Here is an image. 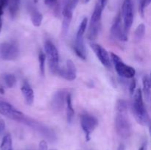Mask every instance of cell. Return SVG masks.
<instances>
[{
  "label": "cell",
  "instance_id": "obj_11",
  "mask_svg": "<svg viewBox=\"0 0 151 150\" xmlns=\"http://www.w3.org/2000/svg\"><path fill=\"white\" fill-rule=\"evenodd\" d=\"M90 46L94 51V54H96L98 60L100 63L106 68H110L111 66V61L109 52L106 51L105 48H103L100 44H95V43H91Z\"/></svg>",
  "mask_w": 151,
  "mask_h": 150
},
{
  "label": "cell",
  "instance_id": "obj_40",
  "mask_svg": "<svg viewBox=\"0 0 151 150\" xmlns=\"http://www.w3.org/2000/svg\"><path fill=\"white\" fill-rule=\"evenodd\" d=\"M52 150H55V149H52Z\"/></svg>",
  "mask_w": 151,
  "mask_h": 150
},
{
  "label": "cell",
  "instance_id": "obj_6",
  "mask_svg": "<svg viewBox=\"0 0 151 150\" xmlns=\"http://www.w3.org/2000/svg\"><path fill=\"white\" fill-rule=\"evenodd\" d=\"M0 54L4 60H14L20 54L19 43L16 41H9L3 43L0 47Z\"/></svg>",
  "mask_w": 151,
  "mask_h": 150
},
{
  "label": "cell",
  "instance_id": "obj_30",
  "mask_svg": "<svg viewBox=\"0 0 151 150\" xmlns=\"http://www.w3.org/2000/svg\"><path fill=\"white\" fill-rule=\"evenodd\" d=\"M57 1L58 0H44V3L46 5L49 6V7H52L56 4Z\"/></svg>",
  "mask_w": 151,
  "mask_h": 150
},
{
  "label": "cell",
  "instance_id": "obj_33",
  "mask_svg": "<svg viewBox=\"0 0 151 150\" xmlns=\"http://www.w3.org/2000/svg\"><path fill=\"white\" fill-rule=\"evenodd\" d=\"M78 1H79V0H71V4H72L73 9H75L77 7V5L78 4Z\"/></svg>",
  "mask_w": 151,
  "mask_h": 150
},
{
  "label": "cell",
  "instance_id": "obj_35",
  "mask_svg": "<svg viewBox=\"0 0 151 150\" xmlns=\"http://www.w3.org/2000/svg\"><path fill=\"white\" fill-rule=\"evenodd\" d=\"M139 150H147V145H146V144H144L143 145H142V146L140 147Z\"/></svg>",
  "mask_w": 151,
  "mask_h": 150
},
{
  "label": "cell",
  "instance_id": "obj_24",
  "mask_svg": "<svg viewBox=\"0 0 151 150\" xmlns=\"http://www.w3.org/2000/svg\"><path fill=\"white\" fill-rule=\"evenodd\" d=\"M46 55L43 51H41L38 54V61H39V69L41 75L44 76L45 74V62Z\"/></svg>",
  "mask_w": 151,
  "mask_h": 150
},
{
  "label": "cell",
  "instance_id": "obj_5",
  "mask_svg": "<svg viewBox=\"0 0 151 150\" xmlns=\"http://www.w3.org/2000/svg\"><path fill=\"white\" fill-rule=\"evenodd\" d=\"M110 55L111 60H112L114 65L115 70L119 76L124 78H127V79L134 77L136 74V71L134 68L125 64L117 54L111 52Z\"/></svg>",
  "mask_w": 151,
  "mask_h": 150
},
{
  "label": "cell",
  "instance_id": "obj_4",
  "mask_svg": "<svg viewBox=\"0 0 151 150\" xmlns=\"http://www.w3.org/2000/svg\"><path fill=\"white\" fill-rule=\"evenodd\" d=\"M103 10V9L100 7L98 3H97L90 20L89 29L88 32V39L90 41H94L100 33Z\"/></svg>",
  "mask_w": 151,
  "mask_h": 150
},
{
  "label": "cell",
  "instance_id": "obj_25",
  "mask_svg": "<svg viewBox=\"0 0 151 150\" xmlns=\"http://www.w3.org/2000/svg\"><path fill=\"white\" fill-rule=\"evenodd\" d=\"M128 110V104L123 99L118 100L116 102V111H126Z\"/></svg>",
  "mask_w": 151,
  "mask_h": 150
},
{
  "label": "cell",
  "instance_id": "obj_10",
  "mask_svg": "<svg viewBox=\"0 0 151 150\" xmlns=\"http://www.w3.org/2000/svg\"><path fill=\"white\" fill-rule=\"evenodd\" d=\"M72 13H73V7L71 4V0H66L64 6H63V23H62V35H66L69 32V26L72 19Z\"/></svg>",
  "mask_w": 151,
  "mask_h": 150
},
{
  "label": "cell",
  "instance_id": "obj_12",
  "mask_svg": "<svg viewBox=\"0 0 151 150\" xmlns=\"http://www.w3.org/2000/svg\"><path fill=\"white\" fill-rule=\"evenodd\" d=\"M68 93L65 90L56 91L51 99V107L54 111L60 112L66 104V97Z\"/></svg>",
  "mask_w": 151,
  "mask_h": 150
},
{
  "label": "cell",
  "instance_id": "obj_26",
  "mask_svg": "<svg viewBox=\"0 0 151 150\" xmlns=\"http://www.w3.org/2000/svg\"><path fill=\"white\" fill-rule=\"evenodd\" d=\"M150 2L151 0H139V12L142 17L144 16L145 10L146 7H148Z\"/></svg>",
  "mask_w": 151,
  "mask_h": 150
},
{
  "label": "cell",
  "instance_id": "obj_17",
  "mask_svg": "<svg viewBox=\"0 0 151 150\" xmlns=\"http://www.w3.org/2000/svg\"><path fill=\"white\" fill-rule=\"evenodd\" d=\"M66 110L67 122L69 124H72L73 122L74 117H75V110H74L73 105H72V94L69 93H68L66 97Z\"/></svg>",
  "mask_w": 151,
  "mask_h": 150
},
{
  "label": "cell",
  "instance_id": "obj_38",
  "mask_svg": "<svg viewBox=\"0 0 151 150\" xmlns=\"http://www.w3.org/2000/svg\"><path fill=\"white\" fill-rule=\"evenodd\" d=\"M89 0H84V3H88Z\"/></svg>",
  "mask_w": 151,
  "mask_h": 150
},
{
  "label": "cell",
  "instance_id": "obj_1",
  "mask_svg": "<svg viewBox=\"0 0 151 150\" xmlns=\"http://www.w3.org/2000/svg\"><path fill=\"white\" fill-rule=\"evenodd\" d=\"M133 95L132 110L136 120L142 126H148L150 121V116L145 107L142 91L140 88H137Z\"/></svg>",
  "mask_w": 151,
  "mask_h": 150
},
{
  "label": "cell",
  "instance_id": "obj_2",
  "mask_svg": "<svg viewBox=\"0 0 151 150\" xmlns=\"http://www.w3.org/2000/svg\"><path fill=\"white\" fill-rule=\"evenodd\" d=\"M127 111H116L115 117V129L120 138L127 139L132 134V126L128 117Z\"/></svg>",
  "mask_w": 151,
  "mask_h": 150
},
{
  "label": "cell",
  "instance_id": "obj_16",
  "mask_svg": "<svg viewBox=\"0 0 151 150\" xmlns=\"http://www.w3.org/2000/svg\"><path fill=\"white\" fill-rule=\"evenodd\" d=\"M73 49L77 56L83 60L86 58L85 45H84L83 38H75V42L73 45Z\"/></svg>",
  "mask_w": 151,
  "mask_h": 150
},
{
  "label": "cell",
  "instance_id": "obj_22",
  "mask_svg": "<svg viewBox=\"0 0 151 150\" xmlns=\"http://www.w3.org/2000/svg\"><path fill=\"white\" fill-rule=\"evenodd\" d=\"M87 24H88V19L85 17L83 19L81 24H80L78 32H77L76 38H83V35L85 34L86 30Z\"/></svg>",
  "mask_w": 151,
  "mask_h": 150
},
{
  "label": "cell",
  "instance_id": "obj_27",
  "mask_svg": "<svg viewBox=\"0 0 151 150\" xmlns=\"http://www.w3.org/2000/svg\"><path fill=\"white\" fill-rule=\"evenodd\" d=\"M9 0H0V19H1V16L4 13V10L8 4Z\"/></svg>",
  "mask_w": 151,
  "mask_h": 150
},
{
  "label": "cell",
  "instance_id": "obj_29",
  "mask_svg": "<svg viewBox=\"0 0 151 150\" xmlns=\"http://www.w3.org/2000/svg\"><path fill=\"white\" fill-rule=\"evenodd\" d=\"M38 150H48V144L45 140L40 141L38 144Z\"/></svg>",
  "mask_w": 151,
  "mask_h": 150
},
{
  "label": "cell",
  "instance_id": "obj_36",
  "mask_svg": "<svg viewBox=\"0 0 151 150\" xmlns=\"http://www.w3.org/2000/svg\"><path fill=\"white\" fill-rule=\"evenodd\" d=\"M0 94H4V90L2 87H0Z\"/></svg>",
  "mask_w": 151,
  "mask_h": 150
},
{
  "label": "cell",
  "instance_id": "obj_21",
  "mask_svg": "<svg viewBox=\"0 0 151 150\" xmlns=\"http://www.w3.org/2000/svg\"><path fill=\"white\" fill-rule=\"evenodd\" d=\"M12 149V137L10 134H6L2 138L0 150H10Z\"/></svg>",
  "mask_w": 151,
  "mask_h": 150
},
{
  "label": "cell",
  "instance_id": "obj_13",
  "mask_svg": "<svg viewBox=\"0 0 151 150\" xmlns=\"http://www.w3.org/2000/svg\"><path fill=\"white\" fill-rule=\"evenodd\" d=\"M111 33L114 38L119 40L121 41H128V35L124 31L123 27L122 26V19L121 15L119 14L116 16L114 22L112 24L111 28Z\"/></svg>",
  "mask_w": 151,
  "mask_h": 150
},
{
  "label": "cell",
  "instance_id": "obj_23",
  "mask_svg": "<svg viewBox=\"0 0 151 150\" xmlns=\"http://www.w3.org/2000/svg\"><path fill=\"white\" fill-rule=\"evenodd\" d=\"M145 34V26L144 24H140L137 27L135 30V33H134L136 41L137 42H139L144 38Z\"/></svg>",
  "mask_w": 151,
  "mask_h": 150
},
{
  "label": "cell",
  "instance_id": "obj_28",
  "mask_svg": "<svg viewBox=\"0 0 151 150\" xmlns=\"http://www.w3.org/2000/svg\"><path fill=\"white\" fill-rule=\"evenodd\" d=\"M136 87H137V81H136L135 79H132V81L131 82V84H130V87H129V91L130 94L131 95L134 94L136 91Z\"/></svg>",
  "mask_w": 151,
  "mask_h": 150
},
{
  "label": "cell",
  "instance_id": "obj_19",
  "mask_svg": "<svg viewBox=\"0 0 151 150\" xmlns=\"http://www.w3.org/2000/svg\"><path fill=\"white\" fill-rule=\"evenodd\" d=\"M43 21V15L37 10H34L31 13V21L32 24L36 27H38L41 25Z\"/></svg>",
  "mask_w": 151,
  "mask_h": 150
},
{
  "label": "cell",
  "instance_id": "obj_15",
  "mask_svg": "<svg viewBox=\"0 0 151 150\" xmlns=\"http://www.w3.org/2000/svg\"><path fill=\"white\" fill-rule=\"evenodd\" d=\"M21 91L23 94L26 104L27 105H32L34 102L35 94H34L33 90L28 84V82H24L23 85L21 87Z\"/></svg>",
  "mask_w": 151,
  "mask_h": 150
},
{
  "label": "cell",
  "instance_id": "obj_18",
  "mask_svg": "<svg viewBox=\"0 0 151 150\" xmlns=\"http://www.w3.org/2000/svg\"><path fill=\"white\" fill-rule=\"evenodd\" d=\"M142 85H143V94L147 101H150V94H151V85L150 76L145 74L142 77Z\"/></svg>",
  "mask_w": 151,
  "mask_h": 150
},
{
  "label": "cell",
  "instance_id": "obj_34",
  "mask_svg": "<svg viewBox=\"0 0 151 150\" xmlns=\"http://www.w3.org/2000/svg\"><path fill=\"white\" fill-rule=\"evenodd\" d=\"M117 150H126V147H125V144L121 143V144L119 145V146H118Z\"/></svg>",
  "mask_w": 151,
  "mask_h": 150
},
{
  "label": "cell",
  "instance_id": "obj_39",
  "mask_svg": "<svg viewBox=\"0 0 151 150\" xmlns=\"http://www.w3.org/2000/svg\"><path fill=\"white\" fill-rule=\"evenodd\" d=\"M10 150H13V149H10Z\"/></svg>",
  "mask_w": 151,
  "mask_h": 150
},
{
  "label": "cell",
  "instance_id": "obj_9",
  "mask_svg": "<svg viewBox=\"0 0 151 150\" xmlns=\"http://www.w3.org/2000/svg\"><path fill=\"white\" fill-rule=\"evenodd\" d=\"M0 114L19 123H21L25 116L22 112L15 108L11 104L1 99H0Z\"/></svg>",
  "mask_w": 151,
  "mask_h": 150
},
{
  "label": "cell",
  "instance_id": "obj_3",
  "mask_svg": "<svg viewBox=\"0 0 151 150\" xmlns=\"http://www.w3.org/2000/svg\"><path fill=\"white\" fill-rule=\"evenodd\" d=\"M46 58L48 60L49 67L52 73L57 74L60 69L59 66V53L55 44L50 40L44 43Z\"/></svg>",
  "mask_w": 151,
  "mask_h": 150
},
{
  "label": "cell",
  "instance_id": "obj_14",
  "mask_svg": "<svg viewBox=\"0 0 151 150\" xmlns=\"http://www.w3.org/2000/svg\"><path fill=\"white\" fill-rule=\"evenodd\" d=\"M58 74L68 81H73L77 77V69L72 60H67L66 68H60Z\"/></svg>",
  "mask_w": 151,
  "mask_h": 150
},
{
  "label": "cell",
  "instance_id": "obj_7",
  "mask_svg": "<svg viewBox=\"0 0 151 150\" xmlns=\"http://www.w3.org/2000/svg\"><path fill=\"white\" fill-rule=\"evenodd\" d=\"M122 16L123 19V29L128 35L134 21V7L132 0H124L122 7Z\"/></svg>",
  "mask_w": 151,
  "mask_h": 150
},
{
  "label": "cell",
  "instance_id": "obj_37",
  "mask_svg": "<svg viewBox=\"0 0 151 150\" xmlns=\"http://www.w3.org/2000/svg\"><path fill=\"white\" fill-rule=\"evenodd\" d=\"M1 28H2V20H1V19H0V33H1Z\"/></svg>",
  "mask_w": 151,
  "mask_h": 150
},
{
  "label": "cell",
  "instance_id": "obj_31",
  "mask_svg": "<svg viewBox=\"0 0 151 150\" xmlns=\"http://www.w3.org/2000/svg\"><path fill=\"white\" fill-rule=\"evenodd\" d=\"M5 122L3 119H0V134L2 133L5 129Z\"/></svg>",
  "mask_w": 151,
  "mask_h": 150
},
{
  "label": "cell",
  "instance_id": "obj_8",
  "mask_svg": "<svg viewBox=\"0 0 151 150\" xmlns=\"http://www.w3.org/2000/svg\"><path fill=\"white\" fill-rule=\"evenodd\" d=\"M98 125V120L95 116L88 113H83L81 116V126L85 133L86 140L88 141L91 138V134Z\"/></svg>",
  "mask_w": 151,
  "mask_h": 150
},
{
  "label": "cell",
  "instance_id": "obj_32",
  "mask_svg": "<svg viewBox=\"0 0 151 150\" xmlns=\"http://www.w3.org/2000/svg\"><path fill=\"white\" fill-rule=\"evenodd\" d=\"M107 2L108 0H98V1H97V3L100 4V7L103 9L105 8V7H106V4H107Z\"/></svg>",
  "mask_w": 151,
  "mask_h": 150
},
{
  "label": "cell",
  "instance_id": "obj_20",
  "mask_svg": "<svg viewBox=\"0 0 151 150\" xmlns=\"http://www.w3.org/2000/svg\"><path fill=\"white\" fill-rule=\"evenodd\" d=\"M2 79L6 86L9 88H13L16 84V78L13 74H4L2 75Z\"/></svg>",
  "mask_w": 151,
  "mask_h": 150
}]
</instances>
